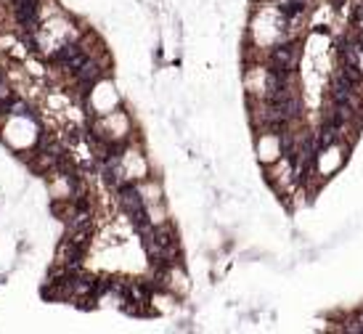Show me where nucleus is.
<instances>
[{
	"mask_svg": "<svg viewBox=\"0 0 363 334\" xmlns=\"http://www.w3.org/2000/svg\"><path fill=\"white\" fill-rule=\"evenodd\" d=\"M13 9H16V19L24 30L38 27V0H13Z\"/></svg>",
	"mask_w": 363,
	"mask_h": 334,
	"instance_id": "7ed1b4c3",
	"label": "nucleus"
},
{
	"mask_svg": "<svg viewBox=\"0 0 363 334\" xmlns=\"http://www.w3.org/2000/svg\"><path fill=\"white\" fill-rule=\"evenodd\" d=\"M74 74H77V80H80L82 85H93V82L99 80V74H101V67H99L96 61L85 59V61L80 64V67L74 69Z\"/></svg>",
	"mask_w": 363,
	"mask_h": 334,
	"instance_id": "20e7f679",
	"label": "nucleus"
},
{
	"mask_svg": "<svg viewBox=\"0 0 363 334\" xmlns=\"http://www.w3.org/2000/svg\"><path fill=\"white\" fill-rule=\"evenodd\" d=\"M358 56H361V43L342 40V45H340V59H342V64H358Z\"/></svg>",
	"mask_w": 363,
	"mask_h": 334,
	"instance_id": "39448f33",
	"label": "nucleus"
},
{
	"mask_svg": "<svg viewBox=\"0 0 363 334\" xmlns=\"http://www.w3.org/2000/svg\"><path fill=\"white\" fill-rule=\"evenodd\" d=\"M297 59H300V51L294 43H284V45H276L271 51V72L281 74V77H289L297 67Z\"/></svg>",
	"mask_w": 363,
	"mask_h": 334,
	"instance_id": "f257e3e1",
	"label": "nucleus"
},
{
	"mask_svg": "<svg viewBox=\"0 0 363 334\" xmlns=\"http://www.w3.org/2000/svg\"><path fill=\"white\" fill-rule=\"evenodd\" d=\"M85 59H88V56H85V51H82L77 43H67V45H61L59 51L53 53V61L61 64V67H67V69H72V72L77 69Z\"/></svg>",
	"mask_w": 363,
	"mask_h": 334,
	"instance_id": "f03ea898",
	"label": "nucleus"
}]
</instances>
